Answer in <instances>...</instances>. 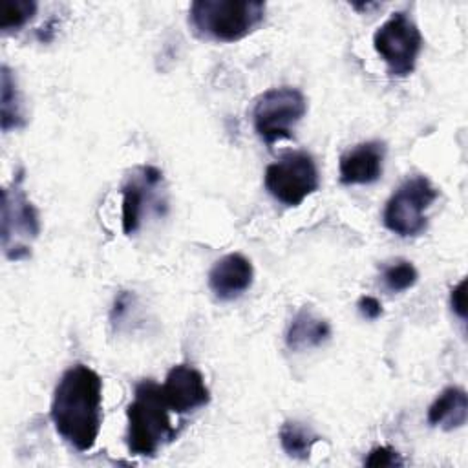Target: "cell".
Here are the masks:
<instances>
[{
	"label": "cell",
	"mask_w": 468,
	"mask_h": 468,
	"mask_svg": "<svg viewBox=\"0 0 468 468\" xmlns=\"http://www.w3.org/2000/svg\"><path fill=\"white\" fill-rule=\"evenodd\" d=\"M307 112V101L298 88L280 86L263 91L252 108V124L260 139L272 146L292 137V128Z\"/></svg>",
	"instance_id": "cell-6"
},
{
	"label": "cell",
	"mask_w": 468,
	"mask_h": 468,
	"mask_svg": "<svg viewBox=\"0 0 468 468\" xmlns=\"http://www.w3.org/2000/svg\"><path fill=\"white\" fill-rule=\"evenodd\" d=\"M466 282L461 280L452 291H450V305H452V311L461 318V320H466Z\"/></svg>",
	"instance_id": "cell-20"
},
{
	"label": "cell",
	"mask_w": 468,
	"mask_h": 468,
	"mask_svg": "<svg viewBox=\"0 0 468 468\" xmlns=\"http://www.w3.org/2000/svg\"><path fill=\"white\" fill-rule=\"evenodd\" d=\"M37 13L35 0H2L0 4V31H18Z\"/></svg>",
	"instance_id": "cell-17"
},
{
	"label": "cell",
	"mask_w": 468,
	"mask_h": 468,
	"mask_svg": "<svg viewBox=\"0 0 468 468\" xmlns=\"http://www.w3.org/2000/svg\"><path fill=\"white\" fill-rule=\"evenodd\" d=\"M126 444L132 455L152 457L176 437L170 408L163 389L154 380H141L133 388V400L126 408Z\"/></svg>",
	"instance_id": "cell-2"
},
{
	"label": "cell",
	"mask_w": 468,
	"mask_h": 468,
	"mask_svg": "<svg viewBox=\"0 0 468 468\" xmlns=\"http://www.w3.org/2000/svg\"><path fill=\"white\" fill-rule=\"evenodd\" d=\"M468 419V395L459 386L444 388L428 408V424L444 431L459 430Z\"/></svg>",
	"instance_id": "cell-14"
},
{
	"label": "cell",
	"mask_w": 468,
	"mask_h": 468,
	"mask_svg": "<svg viewBox=\"0 0 468 468\" xmlns=\"http://www.w3.org/2000/svg\"><path fill=\"white\" fill-rule=\"evenodd\" d=\"M265 18L260 0H196L188 9V24L203 40L236 42L256 31Z\"/></svg>",
	"instance_id": "cell-3"
},
{
	"label": "cell",
	"mask_w": 468,
	"mask_h": 468,
	"mask_svg": "<svg viewBox=\"0 0 468 468\" xmlns=\"http://www.w3.org/2000/svg\"><path fill=\"white\" fill-rule=\"evenodd\" d=\"M252 280V263L239 252L225 254L208 271V289L221 302L238 300L250 289Z\"/></svg>",
	"instance_id": "cell-11"
},
{
	"label": "cell",
	"mask_w": 468,
	"mask_h": 468,
	"mask_svg": "<svg viewBox=\"0 0 468 468\" xmlns=\"http://www.w3.org/2000/svg\"><path fill=\"white\" fill-rule=\"evenodd\" d=\"M278 439L282 444V450L298 461H305L311 457L313 446L320 441V435L305 422L289 419L280 426Z\"/></svg>",
	"instance_id": "cell-16"
},
{
	"label": "cell",
	"mask_w": 468,
	"mask_h": 468,
	"mask_svg": "<svg viewBox=\"0 0 468 468\" xmlns=\"http://www.w3.org/2000/svg\"><path fill=\"white\" fill-rule=\"evenodd\" d=\"M0 225V239L5 258L13 261L29 258L31 243L40 234V218L22 186V172H18L11 185L2 190Z\"/></svg>",
	"instance_id": "cell-4"
},
{
	"label": "cell",
	"mask_w": 468,
	"mask_h": 468,
	"mask_svg": "<svg viewBox=\"0 0 468 468\" xmlns=\"http://www.w3.org/2000/svg\"><path fill=\"white\" fill-rule=\"evenodd\" d=\"M364 464L366 466H371V468H378V466H402L404 461L400 457V453L391 448V446H377L373 448L367 457L364 459Z\"/></svg>",
	"instance_id": "cell-19"
},
{
	"label": "cell",
	"mask_w": 468,
	"mask_h": 468,
	"mask_svg": "<svg viewBox=\"0 0 468 468\" xmlns=\"http://www.w3.org/2000/svg\"><path fill=\"white\" fill-rule=\"evenodd\" d=\"M51 422L77 452L95 446L102 424V378L86 364L68 367L53 391Z\"/></svg>",
	"instance_id": "cell-1"
},
{
	"label": "cell",
	"mask_w": 468,
	"mask_h": 468,
	"mask_svg": "<svg viewBox=\"0 0 468 468\" xmlns=\"http://www.w3.org/2000/svg\"><path fill=\"white\" fill-rule=\"evenodd\" d=\"M386 144L380 141L360 143L340 155L338 177L342 185H369L382 176Z\"/></svg>",
	"instance_id": "cell-12"
},
{
	"label": "cell",
	"mask_w": 468,
	"mask_h": 468,
	"mask_svg": "<svg viewBox=\"0 0 468 468\" xmlns=\"http://www.w3.org/2000/svg\"><path fill=\"white\" fill-rule=\"evenodd\" d=\"M163 181V172L155 166H139L133 176H130L122 188V230L124 234H133L143 221L144 208L152 203L154 192Z\"/></svg>",
	"instance_id": "cell-10"
},
{
	"label": "cell",
	"mask_w": 468,
	"mask_h": 468,
	"mask_svg": "<svg viewBox=\"0 0 468 468\" xmlns=\"http://www.w3.org/2000/svg\"><path fill=\"white\" fill-rule=\"evenodd\" d=\"M0 126L2 132H11L26 126V117L22 112V99L16 86V77L9 69V66H2L0 69Z\"/></svg>",
	"instance_id": "cell-15"
},
{
	"label": "cell",
	"mask_w": 468,
	"mask_h": 468,
	"mask_svg": "<svg viewBox=\"0 0 468 468\" xmlns=\"http://www.w3.org/2000/svg\"><path fill=\"white\" fill-rule=\"evenodd\" d=\"M132 300H133V296H132L130 292H126V291H121V292L115 296L113 307H112V311H110V320H112V324H119V322L124 318V314L128 313V307L132 305Z\"/></svg>",
	"instance_id": "cell-22"
},
{
	"label": "cell",
	"mask_w": 468,
	"mask_h": 468,
	"mask_svg": "<svg viewBox=\"0 0 468 468\" xmlns=\"http://www.w3.org/2000/svg\"><path fill=\"white\" fill-rule=\"evenodd\" d=\"M267 192L285 207L302 205L320 186L316 163L307 152H289L265 168Z\"/></svg>",
	"instance_id": "cell-7"
},
{
	"label": "cell",
	"mask_w": 468,
	"mask_h": 468,
	"mask_svg": "<svg viewBox=\"0 0 468 468\" xmlns=\"http://www.w3.org/2000/svg\"><path fill=\"white\" fill-rule=\"evenodd\" d=\"M166 406L174 413H190L210 402V389L199 369L188 364H177L168 373L161 386Z\"/></svg>",
	"instance_id": "cell-9"
},
{
	"label": "cell",
	"mask_w": 468,
	"mask_h": 468,
	"mask_svg": "<svg viewBox=\"0 0 468 468\" xmlns=\"http://www.w3.org/2000/svg\"><path fill=\"white\" fill-rule=\"evenodd\" d=\"M373 48L395 77L413 73L422 49V35L404 11L393 13L373 35Z\"/></svg>",
	"instance_id": "cell-8"
},
{
	"label": "cell",
	"mask_w": 468,
	"mask_h": 468,
	"mask_svg": "<svg viewBox=\"0 0 468 468\" xmlns=\"http://www.w3.org/2000/svg\"><path fill=\"white\" fill-rule=\"evenodd\" d=\"M419 280L415 265L408 260H395L382 269V283L389 292H404Z\"/></svg>",
	"instance_id": "cell-18"
},
{
	"label": "cell",
	"mask_w": 468,
	"mask_h": 468,
	"mask_svg": "<svg viewBox=\"0 0 468 468\" xmlns=\"http://www.w3.org/2000/svg\"><path fill=\"white\" fill-rule=\"evenodd\" d=\"M331 338V325L325 318L318 316L311 307H302L291 320L285 344L291 351L314 349Z\"/></svg>",
	"instance_id": "cell-13"
},
{
	"label": "cell",
	"mask_w": 468,
	"mask_h": 468,
	"mask_svg": "<svg viewBox=\"0 0 468 468\" xmlns=\"http://www.w3.org/2000/svg\"><path fill=\"white\" fill-rule=\"evenodd\" d=\"M356 307L366 320H377L382 316V303L375 296H360Z\"/></svg>",
	"instance_id": "cell-21"
},
{
	"label": "cell",
	"mask_w": 468,
	"mask_h": 468,
	"mask_svg": "<svg viewBox=\"0 0 468 468\" xmlns=\"http://www.w3.org/2000/svg\"><path fill=\"white\" fill-rule=\"evenodd\" d=\"M439 192L426 176L404 179L384 207L382 221L388 230L400 238H413L426 230V210L437 199Z\"/></svg>",
	"instance_id": "cell-5"
}]
</instances>
